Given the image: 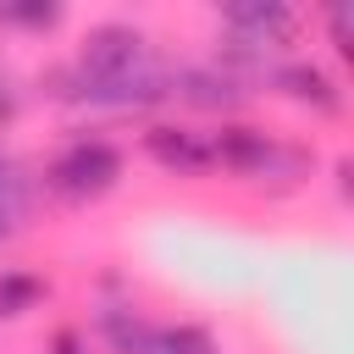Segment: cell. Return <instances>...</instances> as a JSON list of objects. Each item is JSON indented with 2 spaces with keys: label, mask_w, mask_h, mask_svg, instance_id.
I'll return each mask as SVG.
<instances>
[{
  "label": "cell",
  "mask_w": 354,
  "mask_h": 354,
  "mask_svg": "<svg viewBox=\"0 0 354 354\" xmlns=\"http://www.w3.org/2000/svg\"><path fill=\"white\" fill-rule=\"evenodd\" d=\"M116 177H122V149L111 138H77L50 166V183L61 194H72V199H94V194L116 188Z\"/></svg>",
  "instance_id": "obj_1"
},
{
  "label": "cell",
  "mask_w": 354,
  "mask_h": 354,
  "mask_svg": "<svg viewBox=\"0 0 354 354\" xmlns=\"http://www.w3.org/2000/svg\"><path fill=\"white\" fill-rule=\"evenodd\" d=\"M144 149L155 155V166H166V171H177V177H199V171L216 166L210 138L194 133V127H171V122L149 127V133H144Z\"/></svg>",
  "instance_id": "obj_2"
},
{
  "label": "cell",
  "mask_w": 354,
  "mask_h": 354,
  "mask_svg": "<svg viewBox=\"0 0 354 354\" xmlns=\"http://www.w3.org/2000/svg\"><path fill=\"white\" fill-rule=\"evenodd\" d=\"M227 28L243 33V44H288L299 28V11L282 0H243V6H227Z\"/></svg>",
  "instance_id": "obj_3"
},
{
  "label": "cell",
  "mask_w": 354,
  "mask_h": 354,
  "mask_svg": "<svg viewBox=\"0 0 354 354\" xmlns=\"http://www.w3.org/2000/svg\"><path fill=\"white\" fill-rule=\"evenodd\" d=\"M210 149H216V160L232 166V171H266V166L282 155L260 127H221V133L210 138Z\"/></svg>",
  "instance_id": "obj_4"
},
{
  "label": "cell",
  "mask_w": 354,
  "mask_h": 354,
  "mask_svg": "<svg viewBox=\"0 0 354 354\" xmlns=\"http://www.w3.org/2000/svg\"><path fill=\"white\" fill-rule=\"evenodd\" d=\"M277 88L293 94L299 105H315V111H337V105H343L337 83H332L315 61H293V66H282V72H277Z\"/></svg>",
  "instance_id": "obj_5"
},
{
  "label": "cell",
  "mask_w": 354,
  "mask_h": 354,
  "mask_svg": "<svg viewBox=\"0 0 354 354\" xmlns=\"http://www.w3.org/2000/svg\"><path fill=\"white\" fill-rule=\"evenodd\" d=\"M44 299V282L33 271H0V315H28Z\"/></svg>",
  "instance_id": "obj_6"
},
{
  "label": "cell",
  "mask_w": 354,
  "mask_h": 354,
  "mask_svg": "<svg viewBox=\"0 0 354 354\" xmlns=\"http://www.w3.org/2000/svg\"><path fill=\"white\" fill-rule=\"evenodd\" d=\"M155 354H221L216 337L194 321H177V326H160L155 332Z\"/></svg>",
  "instance_id": "obj_7"
},
{
  "label": "cell",
  "mask_w": 354,
  "mask_h": 354,
  "mask_svg": "<svg viewBox=\"0 0 354 354\" xmlns=\"http://www.w3.org/2000/svg\"><path fill=\"white\" fill-rule=\"evenodd\" d=\"M0 22H22V28H55L61 6H0Z\"/></svg>",
  "instance_id": "obj_8"
},
{
  "label": "cell",
  "mask_w": 354,
  "mask_h": 354,
  "mask_svg": "<svg viewBox=\"0 0 354 354\" xmlns=\"http://www.w3.org/2000/svg\"><path fill=\"white\" fill-rule=\"evenodd\" d=\"M0 238H11V216H0Z\"/></svg>",
  "instance_id": "obj_9"
}]
</instances>
